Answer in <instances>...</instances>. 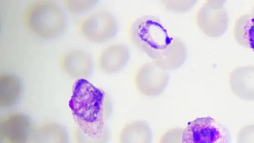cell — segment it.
Wrapping results in <instances>:
<instances>
[{"label":"cell","instance_id":"6da1fadb","mask_svg":"<svg viewBox=\"0 0 254 143\" xmlns=\"http://www.w3.org/2000/svg\"><path fill=\"white\" fill-rule=\"evenodd\" d=\"M106 102L105 92L87 79L74 83L69 107L77 126L87 135L100 137L109 133Z\"/></svg>","mask_w":254,"mask_h":143},{"label":"cell","instance_id":"7a4b0ae2","mask_svg":"<svg viewBox=\"0 0 254 143\" xmlns=\"http://www.w3.org/2000/svg\"><path fill=\"white\" fill-rule=\"evenodd\" d=\"M23 23L35 35L46 39L61 36L66 26L63 10L50 1H35L29 3L22 14Z\"/></svg>","mask_w":254,"mask_h":143},{"label":"cell","instance_id":"3957f363","mask_svg":"<svg viewBox=\"0 0 254 143\" xmlns=\"http://www.w3.org/2000/svg\"><path fill=\"white\" fill-rule=\"evenodd\" d=\"M130 36L133 44L154 61L166 52L173 40L160 19L148 15L133 22Z\"/></svg>","mask_w":254,"mask_h":143},{"label":"cell","instance_id":"277c9868","mask_svg":"<svg viewBox=\"0 0 254 143\" xmlns=\"http://www.w3.org/2000/svg\"><path fill=\"white\" fill-rule=\"evenodd\" d=\"M182 143H232L228 129L210 117L197 118L184 130Z\"/></svg>","mask_w":254,"mask_h":143},{"label":"cell","instance_id":"5b68a950","mask_svg":"<svg viewBox=\"0 0 254 143\" xmlns=\"http://www.w3.org/2000/svg\"><path fill=\"white\" fill-rule=\"evenodd\" d=\"M79 33L85 39L94 43L109 41L118 32L117 19L106 10H100L85 16L77 24Z\"/></svg>","mask_w":254,"mask_h":143},{"label":"cell","instance_id":"8992f818","mask_svg":"<svg viewBox=\"0 0 254 143\" xmlns=\"http://www.w3.org/2000/svg\"><path fill=\"white\" fill-rule=\"evenodd\" d=\"M32 122L21 112L4 114L0 119L1 143H29L34 130Z\"/></svg>","mask_w":254,"mask_h":143},{"label":"cell","instance_id":"52a82bcc","mask_svg":"<svg viewBox=\"0 0 254 143\" xmlns=\"http://www.w3.org/2000/svg\"><path fill=\"white\" fill-rule=\"evenodd\" d=\"M168 71L158 66L154 62L141 67L135 77L138 90L148 96H157L165 90L170 82Z\"/></svg>","mask_w":254,"mask_h":143},{"label":"cell","instance_id":"ba28073f","mask_svg":"<svg viewBox=\"0 0 254 143\" xmlns=\"http://www.w3.org/2000/svg\"><path fill=\"white\" fill-rule=\"evenodd\" d=\"M59 64L64 72L73 79H87L93 73L92 57L81 49L70 50L63 53Z\"/></svg>","mask_w":254,"mask_h":143},{"label":"cell","instance_id":"9c48e42d","mask_svg":"<svg viewBox=\"0 0 254 143\" xmlns=\"http://www.w3.org/2000/svg\"><path fill=\"white\" fill-rule=\"evenodd\" d=\"M130 51L124 44L113 45L104 49L97 59V66L104 73L114 74L123 70L128 63Z\"/></svg>","mask_w":254,"mask_h":143},{"label":"cell","instance_id":"30bf717a","mask_svg":"<svg viewBox=\"0 0 254 143\" xmlns=\"http://www.w3.org/2000/svg\"><path fill=\"white\" fill-rule=\"evenodd\" d=\"M233 92L242 99L254 101V67L236 68L230 78Z\"/></svg>","mask_w":254,"mask_h":143},{"label":"cell","instance_id":"8fae6325","mask_svg":"<svg viewBox=\"0 0 254 143\" xmlns=\"http://www.w3.org/2000/svg\"><path fill=\"white\" fill-rule=\"evenodd\" d=\"M215 1H208L198 11L197 22L199 27L207 35L216 37L221 32L220 7Z\"/></svg>","mask_w":254,"mask_h":143},{"label":"cell","instance_id":"7c38bea8","mask_svg":"<svg viewBox=\"0 0 254 143\" xmlns=\"http://www.w3.org/2000/svg\"><path fill=\"white\" fill-rule=\"evenodd\" d=\"M29 143H69V135L62 125L46 123L34 128Z\"/></svg>","mask_w":254,"mask_h":143},{"label":"cell","instance_id":"4fadbf2b","mask_svg":"<svg viewBox=\"0 0 254 143\" xmlns=\"http://www.w3.org/2000/svg\"><path fill=\"white\" fill-rule=\"evenodd\" d=\"M188 50L184 42L173 37L172 43L160 58L154 61L159 67L167 71L177 69L185 63Z\"/></svg>","mask_w":254,"mask_h":143},{"label":"cell","instance_id":"5bb4252c","mask_svg":"<svg viewBox=\"0 0 254 143\" xmlns=\"http://www.w3.org/2000/svg\"><path fill=\"white\" fill-rule=\"evenodd\" d=\"M153 134L148 124L137 121L126 125L123 129L119 143H152Z\"/></svg>","mask_w":254,"mask_h":143},{"label":"cell","instance_id":"9a60e30c","mask_svg":"<svg viewBox=\"0 0 254 143\" xmlns=\"http://www.w3.org/2000/svg\"><path fill=\"white\" fill-rule=\"evenodd\" d=\"M21 93L18 79L8 74L0 75V106L2 108L12 107L18 102Z\"/></svg>","mask_w":254,"mask_h":143},{"label":"cell","instance_id":"2e32d148","mask_svg":"<svg viewBox=\"0 0 254 143\" xmlns=\"http://www.w3.org/2000/svg\"><path fill=\"white\" fill-rule=\"evenodd\" d=\"M71 138L72 143H108L109 134L100 137H93L84 133L81 129L76 126L72 129Z\"/></svg>","mask_w":254,"mask_h":143},{"label":"cell","instance_id":"e0dca14e","mask_svg":"<svg viewBox=\"0 0 254 143\" xmlns=\"http://www.w3.org/2000/svg\"><path fill=\"white\" fill-rule=\"evenodd\" d=\"M96 1H71L67 0L64 2L65 8L73 13H79L92 7L96 4Z\"/></svg>","mask_w":254,"mask_h":143},{"label":"cell","instance_id":"ac0fdd59","mask_svg":"<svg viewBox=\"0 0 254 143\" xmlns=\"http://www.w3.org/2000/svg\"><path fill=\"white\" fill-rule=\"evenodd\" d=\"M237 143H254V124L246 126L239 132Z\"/></svg>","mask_w":254,"mask_h":143},{"label":"cell","instance_id":"d6986e66","mask_svg":"<svg viewBox=\"0 0 254 143\" xmlns=\"http://www.w3.org/2000/svg\"><path fill=\"white\" fill-rule=\"evenodd\" d=\"M183 131L182 128L172 129L163 135L160 143H182Z\"/></svg>","mask_w":254,"mask_h":143},{"label":"cell","instance_id":"ffe728a7","mask_svg":"<svg viewBox=\"0 0 254 143\" xmlns=\"http://www.w3.org/2000/svg\"><path fill=\"white\" fill-rule=\"evenodd\" d=\"M164 2H165L164 4L168 9L179 12H186L189 10L195 3V1H166Z\"/></svg>","mask_w":254,"mask_h":143},{"label":"cell","instance_id":"44dd1931","mask_svg":"<svg viewBox=\"0 0 254 143\" xmlns=\"http://www.w3.org/2000/svg\"><path fill=\"white\" fill-rule=\"evenodd\" d=\"M246 29L245 37L250 48L254 51V16L249 20Z\"/></svg>","mask_w":254,"mask_h":143}]
</instances>
